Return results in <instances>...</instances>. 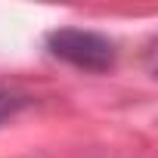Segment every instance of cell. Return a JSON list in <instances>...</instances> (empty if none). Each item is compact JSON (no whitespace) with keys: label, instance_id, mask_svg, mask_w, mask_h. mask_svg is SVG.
<instances>
[{"label":"cell","instance_id":"cell-2","mask_svg":"<svg viewBox=\"0 0 158 158\" xmlns=\"http://www.w3.org/2000/svg\"><path fill=\"white\" fill-rule=\"evenodd\" d=\"M25 106V99L22 96H10V93H0V124H3L6 118H13L19 109Z\"/></svg>","mask_w":158,"mask_h":158},{"label":"cell","instance_id":"cell-1","mask_svg":"<svg viewBox=\"0 0 158 158\" xmlns=\"http://www.w3.org/2000/svg\"><path fill=\"white\" fill-rule=\"evenodd\" d=\"M47 50L81 68V71H109L115 65V44L99 34V31H87V28H56L47 34Z\"/></svg>","mask_w":158,"mask_h":158}]
</instances>
